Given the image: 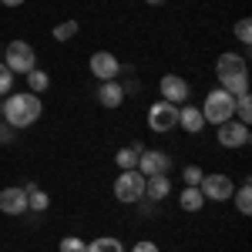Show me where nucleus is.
Segmentation results:
<instances>
[{"label": "nucleus", "instance_id": "f257e3e1", "mask_svg": "<svg viewBox=\"0 0 252 252\" xmlns=\"http://www.w3.org/2000/svg\"><path fill=\"white\" fill-rule=\"evenodd\" d=\"M44 115V101L37 94H31V91H20V94H10L3 101V121L20 131V128H31L37 118Z\"/></svg>", "mask_w": 252, "mask_h": 252}, {"label": "nucleus", "instance_id": "f03ea898", "mask_svg": "<svg viewBox=\"0 0 252 252\" xmlns=\"http://www.w3.org/2000/svg\"><path fill=\"white\" fill-rule=\"evenodd\" d=\"M215 78H219V88L229 91V94H246L249 91V67H246V58L242 54H222L215 61Z\"/></svg>", "mask_w": 252, "mask_h": 252}, {"label": "nucleus", "instance_id": "7ed1b4c3", "mask_svg": "<svg viewBox=\"0 0 252 252\" xmlns=\"http://www.w3.org/2000/svg\"><path fill=\"white\" fill-rule=\"evenodd\" d=\"M202 111V121H209V125H222V121H232L235 115V97L229 91H222V88H215L205 94V108H198Z\"/></svg>", "mask_w": 252, "mask_h": 252}, {"label": "nucleus", "instance_id": "20e7f679", "mask_svg": "<svg viewBox=\"0 0 252 252\" xmlns=\"http://www.w3.org/2000/svg\"><path fill=\"white\" fill-rule=\"evenodd\" d=\"M3 64H7L14 74H27V71L37 67V54H34V47H31L27 40H10V44L3 47Z\"/></svg>", "mask_w": 252, "mask_h": 252}, {"label": "nucleus", "instance_id": "39448f33", "mask_svg": "<svg viewBox=\"0 0 252 252\" xmlns=\"http://www.w3.org/2000/svg\"><path fill=\"white\" fill-rule=\"evenodd\" d=\"M115 198H118V202H125V205L141 202V198H145V175L138 172V168L121 172L115 178Z\"/></svg>", "mask_w": 252, "mask_h": 252}, {"label": "nucleus", "instance_id": "423d86ee", "mask_svg": "<svg viewBox=\"0 0 252 252\" xmlns=\"http://www.w3.org/2000/svg\"><path fill=\"white\" fill-rule=\"evenodd\" d=\"M198 192L205 195V198H212V202H229L235 192V182L229 175L215 172V175H202V182H198Z\"/></svg>", "mask_w": 252, "mask_h": 252}, {"label": "nucleus", "instance_id": "0eeeda50", "mask_svg": "<svg viewBox=\"0 0 252 252\" xmlns=\"http://www.w3.org/2000/svg\"><path fill=\"white\" fill-rule=\"evenodd\" d=\"M175 125H178V104H168V101H155V104L148 108V128H152V131L165 135V131H172Z\"/></svg>", "mask_w": 252, "mask_h": 252}, {"label": "nucleus", "instance_id": "6e6552de", "mask_svg": "<svg viewBox=\"0 0 252 252\" xmlns=\"http://www.w3.org/2000/svg\"><path fill=\"white\" fill-rule=\"evenodd\" d=\"M138 172L145 175V178H152V175H168L172 168V158L165 155V152H158V148H141V155H138Z\"/></svg>", "mask_w": 252, "mask_h": 252}, {"label": "nucleus", "instance_id": "1a4fd4ad", "mask_svg": "<svg viewBox=\"0 0 252 252\" xmlns=\"http://www.w3.org/2000/svg\"><path fill=\"white\" fill-rule=\"evenodd\" d=\"M249 125H242V121H222L219 125V145L222 148H242V145H249Z\"/></svg>", "mask_w": 252, "mask_h": 252}, {"label": "nucleus", "instance_id": "9d476101", "mask_svg": "<svg viewBox=\"0 0 252 252\" xmlns=\"http://www.w3.org/2000/svg\"><path fill=\"white\" fill-rule=\"evenodd\" d=\"M88 67H91V74H94L97 81H115V74L121 71L118 58H115V54H108V51H97V54H91Z\"/></svg>", "mask_w": 252, "mask_h": 252}, {"label": "nucleus", "instance_id": "9b49d317", "mask_svg": "<svg viewBox=\"0 0 252 252\" xmlns=\"http://www.w3.org/2000/svg\"><path fill=\"white\" fill-rule=\"evenodd\" d=\"M158 91H161V101H189V81L178 78V74H165V78L158 81Z\"/></svg>", "mask_w": 252, "mask_h": 252}, {"label": "nucleus", "instance_id": "f8f14e48", "mask_svg": "<svg viewBox=\"0 0 252 252\" xmlns=\"http://www.w3.org/2000/svg\"><path fill=\"white\" fill-rule=\"evenodd\" d=\"M0 212L3 215L27 212V192H24V185H10V189L0 192Z\"/></svg>", "mask_w": 252, "mask_h": 252}, {"label": "nucleus", "instance_id": "ddd939ff", "mask_svg": "<svg viewBox=\"0 0 252 252\" xmlns=\"http://www.w3.org/2000/svg\"><path fill=\"white\" fill-rule=\"evenodd\" d=\"M125 101V88L118 84V81H101V88H97V104L101 108H118Z\"/></svg>", "mask_w": 252, "mask_h": 252}, {"label": "nucleus", "instance_id": "4468645a", "mask_svg": "<svg viewBox=\"0 0 252 252\" xmlns=\"http://www.w3.org/2000/svg\"><path fill=\"white\" fill-rule=\"evenodd\" d=\"M178 125H182L189 135H198V131L205 128L202 111H198V108H192V104H182V108H178Z\"/></svg>", "mask_w": 252, "mask_h": 252}, {"label": "nucleus", "instance_id": "2eb2a0df", "mask_svg": "<svg viewBox=\"0 0 252 252\" xmlns=\"http://www.w3.org/2000/svg\"><path fill=\"white\" fill-rule=\"evenodd\" d=\"M168 192H172V178H168V175H152V178H145V195H148L152 202L168 198Z\"/></svg>", "mask_w": 252, "mask_h": 252}, {"label": "nucleus", "instance_id": "dca6fc26", "mask_svg": "<svg viewBox=\"0 0 252 252\" xmlns=\"http://www.w3.org/2000/svg\"><path fill=\"white\" fill-rule=\"evenodd\" d=\"M178 205H182L185 212H198V209L205 205V195L198 192V185H185L182 195H178Z\"/></svg>", "mask_w": 252, "mask_h": 252}, {"label": "nucleus", "instance_id": "f3484780", "mask_svg": "<svg viewBox=\"0 0 252 252\" xmlns=\"http://www.w3.org/2000/svg\"><path fill=\"white\" fill-rule=\"evenodd\" d=\"M24 192H27V209H34V212H47V205H51L47 192H40L34 182H27V185H24Z\"/></svg>", "mask_w": 252, "mask_h": 252}, {"label": "nucleus", "instance_id": "a211bd4d", "mask_svg": "<svg viewBox=\"0 0 252 252\" xmlns=\"http://www.w3.org/2000/svg\"><path fill=\"white\" fill-rule=\"evenodd\" d=\"M232 198H235V209H239V215H249L252 212V185H249V178L239 185L232 192Z\"/></svg>", "mask_w": 252, "mask_h": 252}, {"label": "nucleus", "instance_id": "6ab92c4d", "mask_svg": "<svg viewBox=\"0 0 252 252\" xmlns=\"http://www.w3.org/2000/svg\"><path fill=\"white\" fill-rule=\"evenodd\" d=\"M138 155H141V145H128V148H121V152H118L115 155V161H118V168H121V172H128V168H135L138 165Z\"/></svg>", "mask_w": 252, "mask_h": 252}, {"label": "nucleus", "instance_id": "aec40b11", "mask_svg": "<svg viewBox=\"0 0 252 252\" xmlns=\"http://www.w3.org/2000/svg\"><path fill=\"white\" fill-rule=\"evenodd\" d=\"M84 252H125V246L118 242L115 235H97L94 242H88V249Z\"/></svg>", "mask_w": 252, "mask_h": 252}, {"label": "nucleus", "instance_id": "412c9836", "mask_svg": "<svg viewBox=\"0 0 252 252\" xmlns=\"http://www.w3.org/2000/svg\"><path fill=\"white\" fill-rule=\"evenodd\" d=\"M27 84H31V94H44V91L51 88V74L40 71V67H34V71H27Z\"/></svg>", "mask_w": 252, "mask_h": 252}, {"label": "nucleus", "instance_id": "4be33fe9", "mask_svg": "<svg viewBox=\"0 0 252 252\" xmlns=\"http://www.w3.org/2000/svg\"><path fill=\"white\" fill-rule=\"evenodd\" d=\"M78 31H81L78 20H61L54 27V40H71V37H78Z\"/></svg>", "mask_w": 252, "mask_h": 252}, {"label": "nucleus", "instance_id": "5701e85b", "mask_svg": "<svg viewBox=\"0 0 252 252\" xmlns=\"http://www.w3.org/2000/svg\"><path fill=\"white\" fill-rule=\"evenodd\" d=\"M235 115H239L242 125H249V118H252V97H249V91H246V94H235Z\"/></svg>", "mask_w": 252, "mask_h": 252}, {"label": "nucleus", "instance_id": "b1692460", "mask_svg": "<svg viewBox=\"0 0 252 252\" xmlns=\"http://www.w3.org/2000/svg\"><path fill=\"white\" fill-rule=\"evenodd\" d=\"M58 249L61 252H84V249H88V242H84V239H78V235H64Z\"/></svg>", "mask_w": 252, "mask_h": 252}, {"label": "nucleus", "instance_id": "393cba45", "mask_svg": "<svg viewBox=\"0 0 252 252\" xmlns=\"http://www.w3.org/2000/svg\"><path fill=\"white\" fill-rule=\"evenodd\" d=\"M235 37H239V44H246V47L252 44V20L249 17H242L235 24Z\"/></svg>", "mask_w": 252, "mask_h": 252}, {"label": "nucleus", "instance_id": "a878e982", "mask_svg": "<svg viewBox=\"0 0 252 252\" xmlns=\"http://www.w3.org/2000/svg\"><path fill=\"white\" fill-rule=\"evenodd\" d=\"M10 88H14V71L0 61V97L3 94H10Z\"/></svg>", "mask_w": 252, "mask_h": 252}, {"label": "nucleus", "instance_id": "bb28decb", "mask_svg": "<svg viewBox=\"0 0 252 252\" xmlns=\"http://www.w3.org/2000/svg\"><path fill=\"white\" fill-rule=\"evenodd\" d=\"M202 168H198V165H185V168H182V182H185V185H198V182H202Z\"/></svg>", "mask_w": 252, "mask_h": 252}, {"label": "nucleus", "instance_id": "cd10ccee", "mask_svg": "<svg viewBox=\"0 0 252 252\" xmlns=\"http://www.w3.org/2000/svg\"><path fill=\"white\" fill-rule=\"evenodd\" d=\"M131 252H158V246H155V242H148V239H141V242L131 246Z\"/></svg>", "mask_w": 252, "mask_h": 252}, {"label": "nucleus", "instance_id": "c85d7f7f", "mask_svg": "<svg viewBox=\"0 0 252 252\" xmlns=\"http://www.w3.org/2000/svg\"><path fill=\"white\" fill-rule=\"evenodd\" d=\"M7 141H14V128L10 125H0V145H7Z\"/></svg>", "mask_w": 252, "mask_h": 252}, {"label": "nucleus", "instance_id": "c756f323", "mask_svg": "<svg viewBox=\"0 0 252 252\" xmlns=\"http://www.w3.org/2000/svg\"><path fill=\"white\" fill-rule=\"evenodd\" d=\"M0 3H3V7H20L24 0H0Z\"/></svg>", "mask_w": 252, "mask_h": 252}, {"label": "nucleus", "instance_id": "7c9ffc66", "mask_svg": "<svg viewBox=\"0 0 252 252\" xmlns=\"http://www.w3.org/2000/svg\"><path fill=\"white\" fill-rule=\"evenodd\" d=\"M145 3H152V7H161V3H165V0H145Z\"/></svg>", "mask_w": 252, "mask_h": 252}, {"label": "nucleus", "instance_id": "2f4dec72", "mask_svg": "<svg viewBox=\"0 0 252 252\" xmlns=\"http://www.w3.org/2000/svg\"><path fill=\"white\" fill-rule=\"evenodd\" d=\"M0 118H3V101H0Z\"/></svg>", "mask_w": 252, "mask_h": 252}, {"label": "nucleus", "instance_id": "473e14b6", "mask_svg": "<svg viewBox=\"0 0 252 252\" xmlns=\"http://www.w3.org/2000/svg\"><path fill=\"white\" fill-rule=\"evenodd\" d=\"M0 51H3V47H0Z\"/></svg>", "mask_w": 252, "mask_h": 252}]
</instances>
